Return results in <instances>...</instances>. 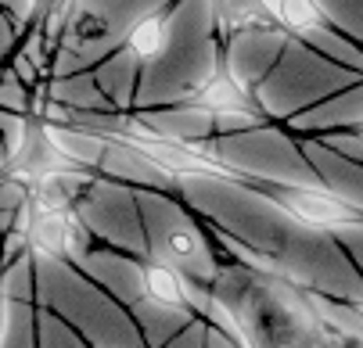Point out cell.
<instances>
[{
    "label": "cell",
    "mask_w": 363,
    "mask_h": 348,
    "mask_svg": "<svg viewBox=\"0 0 363 348\" xmlns=\"http://www.w3.org/2000/svg\"><path fill=\"white\" fill-rule=\"evenodd\" d=\"M356 320H359V327H363V302L356 306Z\"/></svg>",
    "instance_id": "cell-10"
},
{
    "label": "cell",
    "mask_w": 363,
    "mask_h": 348,
    "mask_svg": "<svg viewBox=\"0 0 363 348\" xmlns=\"http://www.w3.org/2000/svg\"><path fill=\"white\" fill-rule=\"evenodd\" d=\"M151 259H159V262H166L173 269H184L187 280H194V284H209V280L220 277V269H216V262L209 255V248H205V240L187 223L184 226H173L159 244H155V255Z\"/></svg>",
    "instance_id": "cell-2"
},
{
    "label": "cell",
    "mask_w": 363,
    "mask_h": 348,
    "mask_svg": "<svg viewBox=\"0 0 363 348\" xmlns=\"http://www.w3.org/2000/svg\"><path fill=\"white\" fill-rule=\"evenodd\" d=\"M140 287L155 306H169V309L187 306V277H180V269H173L159 259L140 266Z\"/></svg>",
    "instance_id": "cell-4"
},
{
    "label": "cell",
    "mask_w": 363,
    "mask_h": 348,
    "mask_svg": "<svg viewBox=\"0 0 363 348\" xmlns=\"http://www.w3.org/2000/svg\"><path fill=\"white\" fill-rule=\"evenodd\" d=\"M86 240H90V233H86L83 219L69 212V230H65V255H69V259H79V255L86 252Z\"/></svg>",
    "instance_id": "cell-9"
},
{
    "label": "cell",
    "mask_w": 363,
    "mask_h": 348,
    "mask_svg": "<svg viewBox=\"0 0 363 348\" xmlns=\"http://www.w3.org/2000/svg\"><path fill=\"white\" fill-rule=\"evenodd\" d=\"M191 101H194L198 108H205L209 115H216V119H227V115L248 112V90H245V83H241L234 72L216 69L209 79L194 90Z\"/></svg>",
    "instance_id": "cell-3"
},
{
    "label": "cell",
    "mask_w": 363,
    "mask_h": 348,
    "mask_svg": "<svg viewBox=\"0 0 363 348\" xmlns=\"http://www.w3.org/2000/svg\"><path fill=\"white\" fill-rule=\"evenodd\" d=\"M270 15L291 33H313L320 25V8L313 0H277V4H270Z\"/></svg>",
    "instance_id": "cell-7"
},
{
    "label": "cell",
    "mask_w": 363,
    "mask_h": 348,
    "mask_svg": "<svg viewBox=\"0 0 363 348\" xmlns=\"http://www.w3.org/2000/svg\"><path fill=\"white\" fill-rule=\"evenodd\" d=\"M4 151L8 162H18L26 151V122L18 115H4Z\"/></svg>",
    "instance_id": "cell-8"
},
{
    "label": "cell",
    "mask_w": 363,
    "mask_h": 348,
    "mask_svg": "<svg viewBox=\"0 0 363 348\" xmlns=\"http://www.w3.org/2000/svg\"><path fill=\"white\" fill-rule=\"evenodd\" d=\"M166 43H169V29H166V18L162 15H144L126 33V47H130L137 58H144V62L159 58L166 51Z\"/></svg>",
    "instance_id": "cell-5"
},
{
    "label": "cell",
    "mask_w": 363,
    "mask_h": 348,
    "mask_svg": "<svg viewBox=\"0 0 363 348\" xmlns=\"http://www.w3.org/2000/svg\"><path fill=\"white\" fill-rule=\"evenodd\" d=\"M65 230H69V212H43L36 209V223L29 230V244L43 255H65Z\"/></svg>",
    "instance_id": "cell-6"
},
{
    "label": "cell",
    "mask_w": 363,
    "mask_h": 348,
    "mask_svg": "<svg viewBox=\"0 0 363 348\" xmlns=\"http://www.w3.org/2000/svg\"><path fill=\"white\" fill-rule=\"evenodd\" d=\"M252 190H259L263 197H270L274 205H281L284 212H291L298 223L313 226V230H338V226H356L363 223V209H356L352 202L317 187H288V183H248Z\"/></svg>",
    "instance_id": "cell-1"
}]
</instances>
